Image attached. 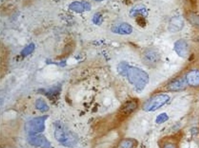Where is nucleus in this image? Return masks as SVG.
Instances as JSON below:
<instances>
[{
    "label": "nucleus",
    "instance_id": "1",
    "mask_svg": "<svg viewBox=\"0 0 199 148\" xmlns=\"http://www.w3.org/2000/svg\"><path fill=\"white\" fill-rule=\"evenodd\" d=\"M124 76H126L129 82L133 85L137 92L145 88L149 81L148 74L139 68L127 64Z\"/></svg>",
    "mask_w": 199,
    "mask_h": 148
},
{
    "label": "nucleus",
    "instance_id": "2",
    "mask_svg": "<svg viewBox=\"0 0 199 148\" xmlns=\"http://www.w3.org/2000/svg\"><path fill=\"white\" fill-rule=\"evenodd\" d=\"M54 137L58 142L67 147H74L78 141L77 135L60 121H57L55 124Z\"/></svg>",
    "mask_w": 199,
    "mask_h": 148
},
{
    "label": "nucleus",
    "instance_id": "3",
    "mask_svg": "<svg viewBox=\"0 0 199 148\" xmlns=\"http://www.w3.org/2000/svg\"><path fill=\"white\" fill-rule=\"evenodd\" d=\"M169 100H170V97L167 95H165V94L158 95L148 99L145 103L143 106V109L147 112L154 111L161 108Z\"/></svg>",
    "mask_w": 199,
    "mask_h": 148
},
{
    "label": "nucleus",
    "instance_id": "4",
    "mask_svg": "<svg viewBox=\"0 0 199 148\" xmlns=\"http://www.w3.org/2000/svg\"><path fill=\"white\" fill-rule=\"evenodd\" d=\"M48 116L36 117L28 121L25 125V129L29 134L42 132L45 128V121Z\"/></svg>",
    "mask_w": 199,
    "mask_h": 148
},
{
    "label": "nucleus",
    "instance_id": "5",
    "mask_svg": "<svg viewBox=\"0 0 199 148\" xmlns=\"http://www.w3.org/2000/svg\"><path fill=\"white\" fill-rule=\"evenodd\" d=\"M160 60V56L156 50L149 49L145 51L142 55V61L148 66L156 65Z\"/></svg>",
    "mask_w": 199,
    "mask_h": 148
},
{
    "label": "nucleus",
    "instance_id": "6",
    "mask_svg": "<svg viewBox=\"0 0 199 148\" xmlns=\"http://www.w3.org/2000/svg\"><path fill=\"white\" fill-rule=\"evenodd\" d=\"M29 143L35 146L40 148H50L51 144L45 136L36 134H29L28 138Z\"/></svg>",
    "mask_w": 199,
    "mask_h": 148
},
{
    "label": "nucleus",
    "instance_id": "7",
    "mask_svg": "<svg viewBox=\"0 0 199 148\" xmlns=\"http://www.w3.org/2000/svg\"><path fill=\"white\" fill-rule=\"evenodd\" d=\"M174 49L177 54L182 58H186L189 54V46L183 39L177 40L174 44Z\"/></svg>",
    "mask_w": 199,
    "mask_h": 148
},
{
    "label": "nucleus",
    "instance_id": "8",
    "mask_svg": "<svg viewBox=\"0 0 199 148\" xmlns=\"http://www.w3.org/2000/svg\"><path fill=\"white\" fill-rule=\"evenodd\" d=\"M138 101L136 100H130L125 102L119 110V113L123 116H128L138 107Z\"/></svg>",
    "mask_w": 199,
    "mask_h": 148
},
{
    "label": "nucleus",
    "instance_id": "9",
    "mask_svg": "<svg viewBox=\"0 0 199 148\" xmlns=\"http://www.w3.org/2000/svg\"><path fill=\"white\" fill-rule=\"evenodd\" d=\"M184 25V20L181 17L175 16L170 20L168 25V29L172 33H176L183 29Z\"/></svg>",
    "mask_w": 199,
    "mask_h": 148
},
{
    "label": "nucleus",
    "instance_id": "10",
    "mask_svg": "<svg viewBox=\"0 0 199 148\" xmlns=\"http://www.w3.org/2000/svg\"><path fill=\"white\" fill-rule=\"evenodd\" d=\"M185 80L191 86L197 87L199 86V70L193 69L186 74Z\"/></svg>",
    "mask_w": 199,
    "mask_h": 148
},
{
    "label": "nucleus",
    "instance_id": "11",
    "mask_svg": "<svg viewBox=\"0 0 199 148\" xmlns=\"http://www.w3.org/2000/svg\"><path fill=\"white\" fill-rule=\"evenodd\" d=\"M69 8L73 11H75L76 12L81 13L91 10V5L89 3L86 1H82V2L75 1L72 2L70 5Z\"/></svg>",
    "mask_w": 199,
    "mask_h": 148
},
{
    "label": "nucleus",
    "instance_id": "12",
    "mask_svg": "<svg viewBox=\"0 0 199 148\" xmlns=\"http://www.w3.org/2000/svg\"><path fill=\"white\" fill-rule=\"evenodd\" d=\"M112 31L117 34L122 35H130L133 32L132 26L127 23H122L112 28Z\"/></svg>",
    "mask_w": 199,
    "mask_h": 148
},
{
    "label": "nucleus",
    "instance_id": "13",
    "mask_svg": "<svg viewBox=\"0 0 199 148\" xmlns=\"http://www.w3.org/2000/svg\"><path fill=\"white\" fill-rule=\"evenodd\" d=\"M187 82L183 79H176L170 82L168 86L167 89L171 91H178L184 89L186 86Z\"/></svg>",
    "mask_w": 199,
    "mask_h": 148
},
{
    "label": "nucleus",
    "instance_id": "14",
    "mask_svg": "<svg viewBox=\"0 0 199 148\" xmlns=\"http://www.w3.org/2000/svg\"><path fill=\"white\" fill-rule=\"evenodd\" d=\"M146 7L142 4H138L134 6L130 11V15L132 17H137L138 16L145 17L147 15Z\"/></svg>",
    "mask_w": 199,
    "mask_h": 148
},
{
    "label": "nucleus",
    "instance_id": "15",
    "mask_svg": "<svg viewBox=\"0 0 199 148\" xmlns=\"http://www.w3.org/2000/svg\"><path fill=\"white\" fill-rule=\"evenodd\" d=\"M138 142L134 139H124L119 142L117 148H136Z\"/></svg>",
    "mask_w": 199,
    "mask_h": 148
},
{
    "label": "nucleus",
    "instance_id": "16",
    "mask_svg": "<svg viewBox=\"0 0 199 148\" xmlns=\"http://www.w3.org/2000/svg\"><path fill=\"white\" fill-rule=\"evenodd\" d=\"M186 18L191 25L199 29V14L189 12L186 14Z\"/></svg>",
    "mask_w": 199,
    "mask_h": 148
},
{
    "label": "nucleus",
    "instance_id": "17",
    "mask_svg": "<svg viewBox=\"0 0 199 148\" xmlns=\"http://www.w3.org/2000/svg\"><path fill=\"white\" fill-rule=\"evenodd\" d=\"M36 107L40 111L45 112L49 110V107L46 101L43 99H38L35 103Z\"/></svg>",
    "mask_w": 199,
    "mask_h": 148
},
{
    "label": "nucleus",
    "instance_id": "18",
    "mask_svg": "<svg viewBox=\"0 0 199 148\" xmlns=\"http://www.w3.org/2000/svg\"><path fill=\"white\" fill-rule=\"evenodd\" d=\"M35 50V44L33 43H30L28 46H26L21 52V54L23 56H27L30 54Z\"/></svg>",
    "mask_w": 199,
    "mask_h": 148
},
{
    "label": "nucleus",
    "instance_id": "19",
    "mask_svg": "<svg viewBox=\"0 0 199 148\" xmlns=\"http://www.w3.org/2000/svg\"><path fill=\"white\" fill-rule=\"evenodd\" d=\"M168 119H169L168 116L166 113H163L159 114L157 116V117L155 119V122L157 124H162V123L166 122V121H168Z\"/></svg>",
    "mask_w": 199,
    "mask_h": 148
},
{
    "label": "nucleus",
    "instance_id": "20",
    "mask_svg": "<svg viewBox=\"0 0 199 148\" xmlns=\"http://www.w3.org/2000/svg\"><path fill=\"white\" fill-rule=\"evenodd\" d=\"M162 148H178L177 144L172 141H166L162 144Z\"/></svg>",
    "mask_w": 199,
    "mask_h": 148
},
{
    "label": "nucleus",
    "instance_id": "21",
    "mask_svg": "<svg viewBox=\"0 0 199 148\" xmlns=\"http://www.w3.org/2000/svg\"><path fill=\"white\" fill-rule=\"evenodd\" d=\"M102 21V18L101 17V16L98 14H95V15L93 17V22L95 23V24L98 25V24H101V22Z\"/></svg>",
    "mask_w": 199,
    "mask_h": 148
},
{
    "label": "nucleus",
    "instance_id": "22",
    "mask_svg": "<svg viewBox=\"0 0 199 148\" xmlns=\"http://www.w3.org/2000/svg\"><path fill=\"white\" fill-rule=\"evenodd\" d=\"M94 1H104V0H94Z\"/></svg>",
    "mask_w": 199,
    "mask_h": 148
}]
</instances>
